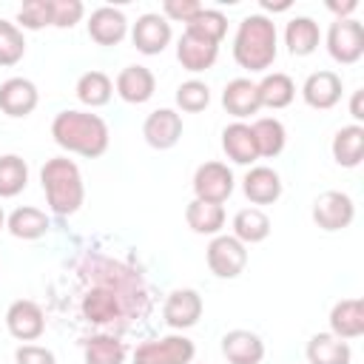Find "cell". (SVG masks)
<instances>
[{"instance_id":"cell-21","label":"cell","mask_w":364,"mask_h":364,"mask_svg":"<svg viewBox=\"0 0 364 364\" xmlns=\"http://www.w3.org/2000/svg\"><path fill=\"white\" fill-rule=\"evenodd\" d=\"M242 191L253 205H273L282 196V179L273 168L267 165H256L245 173L242 179Z\"/></svg>"},{"instance_id":"cell-40","label":"cell","mask_w":364,"mask_h":364,"mask_svg":"<svg viewBox=\"0 0 364 364\" xmlns=\"http://www.w3.org/2000/svg\"><path fill=\"white\" fill-rule=\"evenodd\" d=\"M199 11H202V3H196V0H165V3H162V17H165V20L185 23V26H188Z\"/></svg>"},{"instance_id":"cell-33","label":"cell","mask_w":364,"mask_h":364,"mask_svg":"<svg viewBox=\"0 0 364 364\" xmlns=\"http://www.w3.org/2000/svg\"><path fill=\"white\" fill-rule=\"evenodd\" d=\"M85 364H125V341H119L117 336H91L82 347Z\"/></svg>"},{"instance_id":"cell-3","label":"cell","mask_w":364,"mask_h":364,"mask_svg":"<svg viewBox=\"0 0 364 364\" xmlns=\"http://www.w3.org/2000/svg\"><path fill=\"white\" fill-rule=\"evenodd\" d=\"M40 182H43V193H46L51 213L71 216L80 210V205L85 199V185H82V173H80L77 162H71L68 156L48 159L40 171Z\"/></svg>"},{"instance_id":"cell-19","label":"cell","mask_w":364,"mask_h":364,"mask_svg":"<svg viewBox=\"0 0 364 364\" xmlns=\"http://www.w3.org/2000/svg\"><path fill=\"white\" fill-rule=\"evenodd\" d=\"M219 57V46L210 40H202L191 31H182L179 43H176V60L182 63L185 71H208Z\"/></svg>"},{"instance_id":"cell-24","label":"cell","mask_w":364,"mask_h":364,"mask_svg":"<svg viewBox=\"0 0 364 364\" xmlns=\"http://www.w3.org/2000/svg\"><path fill=\"white\" fill-rule=\"evenodd\" d=\"M333 159L341 165V168H358L361 159H364V128L361 125H344L336 131L333 136Z\"/></svg>"},{"instance_id":"cell-4","label":"cell","mask_w":364,"mask_h":364,"mask_svg":"<svg viewBox=\"0 0 364 364\" xmlns=\"http://www.w3.org/2000/svg\"><path fill=\"white\" fill-rule=\"evenodd\" d=\"M125 279L117 276L114 282H97L85 296H82V316L94 324H111L128 313L125 304Z\"/></svg>"},{"instance_id":"cell-13","label":"cell","mask_w":364,"mask_h":364,"mask_svg":"<svg viewBox=\"0 0 364 364\" xmlns=\"http://www.w3.org/2000/svg\"><path fill=\"white\" fill-rule=\"evenodd\" d=\"M162 318L168 327L173 330H188L202 318V296L191 287H179L173 293H168L165 304H162Z\"/></svg>"},{"instance_id":"cell-10","label":"cell","mask_w":364,"mask_h":364,"mask_svg":"<svg viewBox=\"0 0 364 364\" xmlns=\"http://www.w3.org/2000/svg\"><path fill=\"white\" fill-rule=\"evenodd\" d=\"M6 327L17 341H37L46 333L43 307L31 299H17L6 310Z\"/></svg>"},{"instance_id":"cell-27","label":"cell","mask_w":364,"mask_h":364,"mask_svg":"<svg viewBox=\"0 0 364 364\" xmlns=\"http://www.w3.org/2000/svg\"><path fill=\"white\" fill-rule=\"evenodd\" d=\"M185 222L199 236H219V230L225 228V208L222 205H213V202L193 199L185 208Z\"/></svg>"},{"instance_id":"cell-18","label":"cell","mask_w":364,"mask_h":364,"mask_svg":"<svg viewBox=\"0 0 364 364\" xmlns=\"http://www.w3.org/2000/svg\"><path fill=\"white\" fill-rule=\"evenodd\" d=\"M222 105H225V111H228L230 117H236V122H242L245 117L259 114L262 102H259V88H256V82L247 80V77L230 80V82L225 85V91H222Z\"/></svg>"},{"instance_id":"cell-23","label":"cell","mask_w":364,"mask_h":364,"mask_svg":"<svg viewBox=\"0 0 364 364\" xmlns=\"http://www.w3.org/2000/svg\"><path fill=\"white\" fill-rule=\"evenodd\" d=\"M222 151L228 154L230 162L236 165H250L259 159V151H256V142H253V131L247 122H230L225 131H222Z\"/></svg>"},{"instance_id":"cell-35","label":"cell","mask_w":364,"mask_h":364,"mask_svg":"<svg viewBox=\"0 0 364 364\" xmlns=\"http://www.w3.org/2000/svg\"><path fill=\"white\" fill-rule=\"evenodd\" d=\"M185 31H191V34H196V37H202V40H210V43H222V37L228 34V17L219 11V9H205L202 6V11L185 26Z\"/></svg>"},{"instance_id":"cell-25","label":"cell","mask_w":364,"mask_h":364,"mask_svg":"<svg viewBox=\"0 0 364 364\" xmlns=\"http://www.w3.org/2000/svg\"><path fill=\"white\" fill-rule=\"evenodd\" d=\"M307 361L310 364H350L353 350L344 338H336L333 333H316L307 341Z\"/></svg>"},{"instance_id":"cell-26","label":"cell","mask_w":364,"mask_h":364,"mask_svg":"<svg viewBox=\"0 0 364 364\" xmlns=\"http://www.w3.org/2000/svg\"><path fill=\"white\" fill-rule=\"evenodd\" d=\"M318 40H321V31H318V23L313 17H293L284 28V46L293 57H307L318 48Z\"/></svg>"},{"instance_id":"cell-5","label":"cell","mask_w":364,"mask_h":364,"mask_svg":"<svg viewBox=\"0 0 364 364\" xmlns=\"http://www.w3.org/2000/svg\"><path fill=\"white\" fill-rule=\"evenodd\" d=\"M196 344L188 336L148 338L134 350V364H191Z\"/></svg>"},{"instance_id":"cell-34","label":"cell","mask_w":364,"mask_h":364,"mask_svg":"<svg viewBox=\"0 0 364 364\" xmlns=\"http://www.w3.org/2000/svg\"><path fill=\"white\" fill-rule=\"evenodd\" d=\"M28 182V165L17 154H3L0 156V199L17 196Z\"/></svg>"},{"instance_id":"cell-31","label":"cell","mask_w":364,"mask_h":364,"mask_svg":"<svg viewBox=\"0 0 364 364\" xmlns=\"http://www.w3.org/2000/svg\"><path fill=\"white\" fill-rule=\"evenodd\" d=\"M253 142H256V151L259 156H279L284 151V142H287V131L284 125L276 119V117H259L253 125Z\"/></svg>"},{"instance_id":"cell-9","label":"cell","mask_w":364,"mask_h":364,"mask_svg":"<svg viewBox=\"0 0 364 364\" xmlns=\"http://www.w3.org/2000/svg\"><path fill=\"white\" fill-rule=\"evenodd\" d=\"M208 267L219 279H236L247 264V247L236 236H213L208 245Z\"/></svg>"},{"instance_id":"cell-8","label":"cell","mask_w":364,"mask_h":364,"mask_svg":"<svg viewBox=\"0 0 364 364\" xmlns=\"http://www.w3.org/2000/svg\"><path fill=\"white\" fill-rule=\"evenodd\" d=\"M355 219V205L353 199L344 193V191H324L316 196L313 202V222L327 230V233H336V230H344L350 228Z\"/></svg>"},{"instance_id":"cell-32","label":"cell","mask_w":364,"mask_h":364,"mask_svg":"<svg viewBox=\"0 0 364 364\" xmlns=\"http://www.w3.org/2000/svg\"><path fill=\"white\" fill-rule=\"evenodd\" d=\"M111 94H114V82H111V77L105 71H85L77 80V100L82 105H88V108L108 105Z\"/></svg>"},{"instance_id":"cell-41","label":"cell","mask_w":364,"mask_h":364,"mask_svg":"<svg viewBox=\"0 0 364 364\" xmlns=\"http://www.w3.org/2000/svg\"><path fill=\"white\" fill-rule=\"evenodd\" d=\"M14 361L17 364H57L54 353L40 344H20L14 353Z\"/></svg>"},{"instance_id":"cell-17","label":"cell","mask_w":364,"mask_h":364,"mask_svg":"<svg viewBox=\"0 0 364 364\" xmlns=\"http://www.w3.org/2000/svg\"><path fill=\"white\" fill-rule=\"evenodd\" d=\"M117 94L131 102V105H142L154 97V88H156V77L151 68L145 65H125L119 74H117V82H114Z\"/></svg>"},{"instance_id":"cell-43","label":"cell","mask_w":364,"mask_h":364,"mask_svg":"<svg viewBox=\"0 0 364 364\" xmlns=\"http://www.w3.org/2000/svg\"><path fill=\"white\" fill-rule=\"evenodd\" d=\"M350 117L355 119V125L364 119V88L353 91V97H350Z\"/></svg>"},{"instance_id":"cell-36","label":"cell","mask_w":364,"mask_h":364,"mask_svg":"<svg viewBox=\"0 0 364 364\" xmlns=\"http://www.w3.org/2000/svg\"><path fill=\"white\" fill-rule=\"evenodd\" d=\"M26 54V40H23V28L0 20V65H17Z\"/></svg>"},{"instance_id":"cell-20","label":"cell","mask_w":364,"mask_h":364,"mask_svg":"<svg viewBox=\"0 0 364 364\" xmlns=\"http://www.w3.org/2000/svg\"><path fill=\"white\" fill-rule=\"evenodd\" d=\"M222 355L230 364H262L264 341L250 330H230L222 336Z\"/></svg>"},{"instance_id":"cell-42","label":"cell","mask_w":364,"mask_h":364,"mask_svg":"<svg viewBox=\"0 0 364 364\" xmlns=\"http://www.w3.org/2000/svg\"><path fill=\"white\" fill-rule=\"evenodd\" d=\"M327 9L336 14V20H347V17L358 9V3H355V0H347V3H336V0H330V3H327Z\"/></svg>"},{"instance_id":"cell-28","label":"cell","mask_w":364,"mask_h":364,"mask_svg":"<svg viewBox=\"0 0 364 364\" xmlns=\"http://www.w3.org/2000/svg\"><path fill=\"white\" fill-rule=\"evenodd\" d=\"M256 88H259V102H262L264 108H273V111L287 108V105L293 102V97H296V82H293L287 74H282V71L264 74V77L256 82Z\"/></svg>"},{"instance_id":"cell-2","label":"cell","mask_w":364,"mask_h":364,"mask_svg":"<svg viewBox=\"0 0 364 364\" xmlns=\"http://www.w3.org/2000/svg\"><path fill=\"white\" fill-rule=\"evenodd\" d=\"M233 60L247 71H264L276 60V23L264 14H247L233 37Z\"/></svg>"},{"instance_id":"cell-29","label":"cell","mask_w":364,"mask_h":364,"mask_svg":"<svg viewBox=\"0 0 364 364\" xmlns=\"http://www.w3.org/2000/svg\"><path fill=\"white\" fill-rule=\"evenodd\" d=\"M233 236L247 247V245H259L270 236V219L262 208H242L233 216Z\"/></svg>"},{"instance_id":"cell-15","label":"cell","mask_w":364,"mask_h":364,"mask_svg":"<svg viewBox=\"0 0 364 364\" xmlns=\"http://www.w3.org/2000/svg\"><path fill=\"white\" fill-rule=\"evenodd\" d=\"M40 102V94H37V85L26 77H9L3 85H0V111L9 114V117H28Z\"/></svg>"},{"instance_id":"cell-39","label":"cell","mask_w":364,"mask_h":364,"mask_svg":"<svg viewBox=\"0 0 364 364\" xmlns=\"http://www.w3.org/2000/svg\"><path fill=\"white\" fill-rule=\"evenodd\" d=\"M51 6H54V26L57 28H71L85 14V6L80 0H51Z\"/></svg>"},{"instance_id":"cell-44","label":"cell","mask_w":364,"mask_h":364,"mask_svg":"<svg viewBox=\"0 0 364 364\" xmlns=\"http://www.w3.org/2000/svg\"><path fill=\"white\" fill-rule=\"evenodd\" d=\"M6 228V213H3V208H0V230Z\"/></svg>"},{"instance_id":"cell-7","label":"cell","mask_w":364,"mask_h":364,"mask_svg":"<svg viewBox=\"0 0 364 364\" xmlns=\"http://www.w3.org/2000/svg\"><path fill=\"white\" fill-rule=\"evenodd\" d=\"M233 171L225 162H202L193 173V199L222 205L233 193Z\"/></svg>"},{"instance_id":"cell-12","label":"cell","mask_w":364,"mask_h":364,"mask_svg":"<svg viewBox=\"0 0 364 364\" xmlns=\"http://www.w3.org/2000/svg\"><path fill=\"white\" fill-rule=\"evenodd\" d=\"M142 136L151 148L168 151L182 139V117L173 108H156L142 122Z\"/></svg>"},{"instance_id":"cell-30","label":"cell","mask_w":364,"mask_h":364,"mask_svg":"<svg viewBox=\"0 0 364 364\" xmlns=\"http://www.w3.org/2000/svg\"><path fill=\"white\" fill-rule=\"evenodd\" d=\"M6 228H9V233H11L14 239L31 242V239L46 236V230H48V216H46L40 208L26 205V208L11 210V216L6 219Z\"/></svg>"},{"instance_id":"cell-22","label":"cell","mask_w":364,"mask_h":364,"mask_svg":"<svg viewBox=\"0 0 364 364\" xmlns=\"http://www.w3.org/2000/svg\"><path fill=\"white\" fill-rule=\"evenodd\" d=\"M330 333L336 338H358L364 336V304L361 299H341L330 310Z\"/></svg>"},{"instance_id":"cell-1","label":"cell","mask_w":364,"mask_h":364,"mask_svg":"<svg viewBox=\"0 0 364 364\" xmlns=\"http://www.w3.org/2000/svg\"><path fill=\"white\" fill-rule=\"evenodd\" d=\"M51 136L63 151L80 154L85 159L102 156L111 139L105 119L91 111H60L51 119Z\"/></svg>"},{"instance_id":"cell-38","label":"cell","mask_w":364,"mask_h":364,"mask_svg":"<svg viewBox=\"0 0 364 364\" xmlns=\"http://www.w3.org/2000/svg\"><path fill=\"white\" fill-rule=\"evenodd\" d=\"M176 105L188 114H199L210 105V88L202 80H188L176 88Z\"/></svg>"},{"instance_id":"cell-14","label":"cell","mask_w":364,"mask_h":364,"mask_svg":"<svg viewBox=\"0 0 364 364\" xmlns=\"http://www.w3.org/2000/svg\"><path fill=\"white\" fill-rule=\"evenodd\" d=\"M341 91H344L341 77H338L336 71H327V68L313 71V74L304 80V85H301L304 102H307L310 108H316V111H330L333 105H338Z\"/></svg>"},{"instance_id":"cell-16","label":"cell","mask_w":364,"mask_h":364,"mask_svg":"<svg viewBox=\"0 0 364 364\" xmlns=\"http://www.w3.org/2000/svg\"><path fill=\"white\" fill-rule=\"evenodd\" d=\"M128 34V20L119 9L114 6H100L91 11L88 17V37L97 43V46H117L122 43Z\"/></svg>"},{"instance_id":"cell-6","label":"cell","mask_w":364,"mask_h":364,"mask_svg":"<svg viewBox=\"0 0 364 364\" xmlns=\"http://www.w3.org/2000/svg\"><path fill=\"white\" fill-rule=\"evenodd\" d=\"M327 51L341 65L358 63L364 54V26L355 17L333 20L327 28Z\"/></svg>"},{"instance_id":"cell-37","label":"cell","mask_w":364,"mask_h":364,"mask_svg":"<svg viewBox=\"0 0 364 364\" xmlns=\"http://www.w3.org/2000/svg\"><path fill=\"white\" fill-rule=\"evenodd\" d=\"M17 23L28 31H40L46 26H54V6L51 0H26L17 11Z\"/></svg>"},{"instance_id":"cell-11","label":"cell","mask_w":364,"mask_h":364,"mask_svg":"<svg viewBox=\"0 0 364 364\" xmlns=\"http://www.w3.org/2000/svg\"><path fill=\"white\" fill-rule=\"evenodd\" d=\"M171 37H173L171 23H168L162 14H156V11H148V14L136 17V23H134V28H131V40H134L136 51H139V54H148V57L162 54V51L168 48Z\"/></svg>"}]
</instances>
